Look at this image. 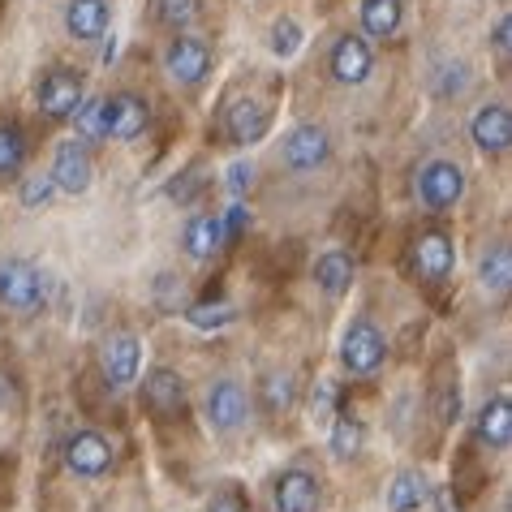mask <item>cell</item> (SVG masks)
<instances>
[{
    "label": "cell",
    "mask_w": 512,
    "mask_h": 512,
    "mask_svg": "<svg viewBox=\"0 0 512 512\" xmlns=\"http://www.w3.org/2000/svg\"><path fill=\"white\" fill-rule=\"evenodd\" d=\"M340 358H345V366L353 375H371L383 366V358H388V340H383V332L375 323L358 319L345 332V340H340Z\"/></svg>",
    "instance_id": "1"
},
{
    "label": "cell",
    "mask_w": 512,
    "mask_h": 512,
    "mask_svg": "<svg viewBox=\"0 0 512 512\" xmlns=\"http://www.w3.org/2000/svg\"><path fill=\"white\" fill-rule=\"evenodd\" d=\"M461 194H465V173H461V164H452V160H431V164H422V173H418V198H422V207L444 211V207L457 203Z\"/></svg>",
    "instance_id": "2"
},
{
    "label": "cell",
    "mask_w": 512,
    "mask_h": 512,
    "mask_svg": "<svg viewBox=\"0 0 512 512\" xmlns=\"http://www.w3.org/2000/svg\"><path fill=\"white\" fill-rule=\"evenodd\" d=\"M44 297V276L35 272L26 259L0 263V306L9 310H35Z\"/></svg>",
    "instance_id": "3"
},
{
    "label": "cell",
    "mask_w": 512,
    "mask_h": 512,
    "mask_svg": "<svg viewBox=\"0 0 512 512\" xmlns=\"http://www.w3.org/2000/svg\"><path fill=\"white\" fill-rule=\"evenodd\" d=\"M82 104V78L69 74V69H52L39 82V108L48 112L52 121H69Z\"/></svg>",
    "instance_id": "4"
},
{
    "label": "cell",
    "mask_w": 512,
    "mask_h": 512,
    "mask_svg": "<svg viewBox=\"0 0 512 512\" xmlns=\"http://www.w3.org/2000/svg\"><path fill=\"white\" fill-rule=\"evenodd\" d=\"M142 405H147L155 418H177L181 409H186V379L177 371H168V366L151 371L147 383H142Z\"/></svg>",
    "instance_id": "5"
},
{
    "label": "cell",
    "mask_w": 512,
    "mask_h": 512,
    "mask_svg": "<svg viewBox=\"0 0 512 512\" xmlns=\"http://www.w3.org/2000/svg\"><path fill=\"white\" fill-rule=\"evenodd\" d=\"M147 117H151L147 99H138L130 91L104 99V125H108V138H117V142L138 138L142 130H147Z\"/></svg>",
    "instance_id": "6"
},
{
    "label": "cell",
    "mask_w": 512,
    "mask_h": 512,
    "mask_svg": "<svg viewBox=\"0 0 512 512\" xmlns=\"http://www.w3.org/2000/svg\"><path fill=\"white\" fill-rule=\"evenodd\" d=\"M138 362H142V349H138V336H130V332L108 336L104 353H99V366H104V379L112 388H130L138 379Z\"/></svg>",
    "instance_id": "7"
},
{
    "label": "cell",
    "mask_w": 512,
    "mask_h": 512,
    "mask_svg": "<svg viewBox=\"0 0 512 512\" xmlns=\"http://www.w3.org/2000/svg\"><path fill=\"white\" fill-rule=\"evenodd\" d=\"M276 512H319V478L306 469H284L272 491Z\"/></svg>",
    "instance_id": "8"
},
{
    "label": "cell",
    "mask_w": 512,
    "mask_h": 512,
    "mask_svg": "<svg viewBox=\"0 0 512 512\" xmlns=\"http://www.w3.org/2000/svg\"><path fill=\"white\" fill-rule=\"evenodd\" d=\"M65 461H69V469H74L78 478H99L112 465V444L104 435H95V431H78L65 444Z\"/></svg>",
    "instance_id": "9"
},
{
    "label": "cell",
    "mask_w": 512,
    "mask_h": 512,
    "mask_svg": "<svg viewBox=\"0 0 512 512\" xmlns=\"http://www.w3.org/2000/svg\"><path fill=\"white\" fill-rule=\"evenodd\" d=\"M52 181L65 194H87L91 190V155L82 142H61L56 147V164H52Z\"/></svg>",
    "instance_id": "10"
},
{
    "label": "cell",
    "mask_w": 512,
    "mask_h": 512,
    "mask_svg": "<svg viewBox=\"0 0 512 512\" xmlns=\"http://www.w3.org/2000/svg\"><path fill=\"white\" fill-rule=\"evenodd\" d=\"M371 48H366V39L358 35H345L340 44L332 48V78L340 87H362L366 78H371Z\"/></svg>",
    "instance_id": "11"
},
{
    "label": "cell",
    "mask_w": 512,
    "mask_h": 512,
    "mask_svg": "<svg viewBox=\"0 0 512 512\" xmlns=\"http://www.w3.org/2000/svg\"><path fill=\"white\" fill-rule=\"evenodd\" d=\"M250 414V401H246V392H241V383L233 379H220L216 388H211L207 396V418L216 431H237L241 422H246Z\"/></svg>",
    "instance_id": "12"
},
{
    "label": "cell",
    "mask_w": 512,
    "mask_h": 512,
    "mask_svg": "<svg viewBox=\"0 0 512 512\" xmlns=\"http://www.w3.org/2000/svg\"><path fill=\"white\" fill-rule=\"evenodd\" d=\"M327 160V130L319 125H297V130L284 138V164L293 168V173H310V168H319Z\"/></svg>",
    "instance_id": "13"
},
{
    "label": "cell",
    "mask_w": 512,
    "mask_h": 512,
    "mask_svg": "<svg viewBox=\"0 0 512 512\" xmlns=\"http://www.w3.org/2000/svg\"><path fill=\"white\" fill-rule=\"evenodd\" d=\"M164 65H168V74H173L177 82H186V87H194V82H203V78H207V69H211V52H207V44H198V39H177V44L168 48Z\"/></svg>",
    "instance_id": "14"
},
{
    "label": "cell",
    "mask_w": 512,
    "mask_h": 512,
    "mask_svg": "<svg viewBox=\"0 0 512 512\" xmlns=\"http://www.w3.org/2000/svg\"><path fill=\"white\" fill-rule=\"evenodd\" d=\"M469 134H474V142L482 151H508L512 142V112L504 104H487L478 108L474 125H469Z\"/></svg>",
    "instance_id": "15"
},
{
    "label": "cell",
    "mask_w": 512,
    "mask_h": 512,
    "mask_svg": "<svg viewBox=\"0 0 512 512\" xmlns=\"http://www.w3.org/2000/svg\"><path fill=\"white\" fill-rule=\"evenodd\" d=\"M267 125H272V112L263 104H254V99H237L229 108V138L237 147H250V142H259L267 134Z\"/></svg>",
    "instance_id": "16"
},
{
    "label": "cell",
    "mask_w": 512,
    "mask_h": 512,
    "mask_svg": "<svg viewBox=\"0 0 512 512\" xmlns=\"http://www.w3.org/2000/svg\"><path fill=\"white\" fill-rule=\"evenodd\" d=\"M414 259L426 280H444L452 272V241L444 233H422L414 241Z\"/></svg>",
    "instance_id": "17"
},
{
    "label": "cell",
    "mask_w": 512,
    "mask_h": 512,
    "mask_svg": "<svg viewBox=\"0 0 512 512\" xmlns=\"http://www.w3.org/2000/svg\"><path fill=\"white\" fill-rule=\"evenodd\" d=\"M65 26L74 39H99L108 31V5L104 0H69Z\"/></svg>",
    "instance_id": "18"
},
{
    "label": "cell",
    "mask_w": 512,
    "mask_h": 512,
    "mask_svg": "<svg viewBox=\"0 0 512 512\" xmlns=\"http://www.w3.org/2000/svg\"><path fill=\"white\" fill-rule=\"evenodd\" d=\"M478 439L487 448H508V439H512V405H508V396H495V401L482 405Z\"/></svg>",
    "instance_id": "19"
},
{
    "label": "cell",
    "mask_w": 512,
    "mask_h": 512,
    "mask_svg": "<svg viewBox=\"0 0 512 512\" xmlns=\"http://www.w3.org/2000/svg\"><path fill=\"white\" fill-rule=\"evenodd\" d=\"M220 241H224V224H220V216H194L190 224H186V254L190 259H211V254L220 250Z\"/></svg>",
    "instance_id": "20"
},
{
    "label": "cell",
    "mask_w": 512,
    "mask_h": 512,
    "mask_svg": "<svg viewBox=\"0 0 512 512\" xmlns=\"http://www.w3.org/2000/svg\"><path fill=\"white\" fill-rule=\"evenodd\" d=\"M315 280H319V289L323 293H332V297H340L353 284V259L345 250H327L323 259L315 263Z\"/></svg>",
    "instance_id": "21"
},
{
    "label": "cell",
    "mask_w": 512,
    "mask_h": 512,
    "mask_svg": "<svg viewBox=\"0 0 512 512\" xmlns=\"http://www.w3.org/2000/svg\"><path fill=\"white\" fill-rule=\"evenodd\" d=\"M426 500V478L418 469H401L388 487V512H414Z\"/></svg>",
    "instance_id": "22"
},
{
    "label": "cell",
    "mask_w": 512,
    "mask_h": 512,
    "mask_svg": "<svg viewBox=\"0 0 512 512\" xmlns=\"http://www.w3.org/2000/svg\"><path fill=\"white\" fill-rule=\"evenodd\" d=\"M401 0H362V26L379 39L396 35V26H401Z\"/></svg>",
    "instance_id": "23"
},
{
    "label": "cell",
    "mask_w": 512,
    "mask_h": 512,
    "mask_svg": "<svg viewBox=\"0 0 512 512\" xmlns=\"http://www.w3.org/2000/svg\"><path fill=\"white\" fill-rule=\"evenodd\" d=\"M478 280H482V289H487V293H504L508 289V280H512V254H508V246H495L487 259H482Z\"/></svg>",
    "instance_id": "24"
},
{
    "label": "cell",
    "mask_w": 512,
    "mask_h": 512,
    "mask_svg": "<svg viewBox=\"0 0 512 512\" xmlns=\"http://www.w3.org/2000/svg\"><path fill=\"white\" fill-rule=\"evenodd\" d=\"M74 121H78V138H82V142L108 138V125H104V99H82L78 112H74Z\"/></svg>",
    "instance_id": "25"
},
{
    "label": "cell",
    "mask_w": 512,
    "mask_h": 512,
    "mask_svg": "<svg viewBox=\"0 0 512 512\" xmlns=\"http://www.w3.org/2000/svg\"><path fill=\"white\" fill-rule=\"evenodd\" d=\"M26 160V142H22V130L13 125H0V177H13Z\"/></svg>",
    "instance_id": "26"
},
{
    "label": "cell",
    "mask_w": 512,
    "mask_h": 512,
    "mask_svg": "<svg viewBox=\"0 0 512 512\" xmlns=\"http://www.w3.org/2000/svg\"><path fill=\"white\" fill-rule=\"evenodd\" d=\"M358 448H362V422L349 418V414H340L336 426H332V452L340 461H349Z\"/></svg>",
    "instance_id": "27"
},
{
    "label": "cell",
    "mask_w": 512,
    "mask_h": 512,
    "mask_svg": "<svg viewBox=\"0 0 512 512\" xmlns=\"http://www.w3.org/2000/svg\"><path fill=\"white\" fill-rule=\"evenodd\" d=\"M155 5V22H164V26H190L198 18V0H151Z\"/></svg>",
    "instance_id": "28"
},
{
    "label": "cell",
    "mask_w": 512,
    "mask_h": 512,
    "mask_svg": "<svg viewBox=\"0 0 512 512\" xmlns=\"http://www.w3.org/2000/svg\"><path fill=\"white\" fill-rule=\"evenodd\" d=\"M52 194H56L52 173H35V177H26V181H22V207H31V211L48 207V203H52Z\"/></svg>",
    "instance_id": "29"
},
{
    "label": "cell",
    "mask_w": 512,
    "mask_h": 512,
    "mask_svg": "<svg viewBox=\"0 0 512 512\" xmlns=\"http://www.w3.org/2000/svg\"><path fill=\"white\" fill-rule=\"evenodd\" d=\"M297 48H302V26H297L293 18H280L272 26V52L289 61V56H297Z\"/></svg>",
    "instance_id": "30"
},
{
    "label": "cell",
    "mask_w": 512,
    "mask_h": 512,
    "mask_svg": "<svg viewBox=\"0 0 512 512\" xmlns=\"http://www.w3.org/2000/svg\"><path fill=\"white\" fill-rule=\"evenodd\" d=\"M194 327H203V332H211V327H229L233 323V306L220 302V306H194L186 315Z\"/></svg>",
    "instance_id": "31"
},
{
    "label": "cell",
    "mask_w": 512,
    "mask_h": 512,
    "mask_svg": "<svg viewBox=\"0 0 512 512\" xmlns=\"http://www.w3.org/2000/svg\"><path fill=\"white\" fill-rule=\"evenodd\" d=\"M263 392H267V409H272V414H284V409L293 405V379L289 375H272Z\"/></svg>",
    "instance_id": "32"
},
{
    "label": "cell",
    "mask_w": 512,
    "mask_h": 512,
    "mask_svg": "<svg viewBox=\"0 0 512 512\" xmlns=\"http://www.w3.org/2000/svg\"><path fill=\"white\" fill-rule=\"evenodd\" d=\"M207 512H250V504L241 500V491H237V487H224V491L216 495V500H211V508H207Z\"/></svg>",
    "instance_id": "33"
},
{
    "label": "cell",
    "mask_w": 512,
    "mask_h": 512,
    "mask_svg": "<svg viewBox=\"0 0 512 512\" xmlns=\"http://www.w3.org/2000/svg\"><path fill=\"white\" fill-rule=\"evenodd\" d=\"M246 220H250V211L241 207V203H233V207H229V216L220 220V224H224V241H237L241 229H246Z\"/></svg>",
    "instance_id": "34"
},
{
    "label": "cell",
    "mask_w": 512,
    "mask_h": 512,
    "mask_svg": "<svg viewBox=\"0 0 512 512\" xmlns=\"http://www.w3.org/2000/svg\"><path fill=\"white\" fill-rule=\"evenodd\" d=\"M250 186H254V164H246V160L233 164V168H229V190L241 198V194H246Z\"/></svg>",
    "instance_id": "35"
},
{
    "label": "cell",
    "mask_w": 512,
    "mask_h": 512,
    "mask_svg": "<svg viewBox=\"0 0 512 512\" xmlns=\"http://www.w3.org/2000/svg\"><path fill=\"white\" fill-rule=\"evenodd\" d=\"M508 35H512V22H508V18H500V26H495V48H500V52H508V48H512V39H508Z\"/></svg>",
    "instance_id": "36"
},
{
    "label": "cell",
    "mask_w": 512,
    "mask_h": 512,
    "mask_svg": "<svg viewBox=\"0 0 512 512\" xmlns=\"http://www.w3.org/2000/svg\"><path fill=\"white\" fill-rule=\"evenodd\" d=\"M439 512H452V491L439 487Z\"/></svg>",
    "instance_id": "37"
}]
</instances>
